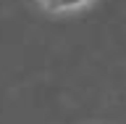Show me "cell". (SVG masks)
<instances>
[{
  "label": "cell",
  "instance_id": "obj_1",
  "mask_svg": "<svg viewBox=\"0 0 126 124\" xmlns=\"http://www.w3.org/2000/svg\"><path fill=\"white\" fill-rule=\"evenodd\" d=\"M45 13H53V16H63V13H79V11H87L92 8L94 3L100 0H34Z\"/></svg>",
  "mask_w": 126,
  "mask_h": 124
}]
</instances>
